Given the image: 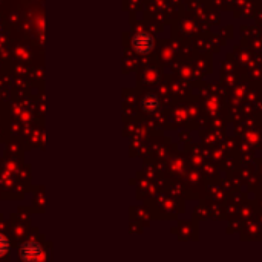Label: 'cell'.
Wrapping results in <instances>:
<instances>
[{
	"label": "cell",
	"instance_id": "obj_4",
	"mask_svg": "<svg viewBox=\"0 0 262 262\" xmlns=\"http://www.w3.org/2000/svg\"><path fill=\"white\" fill-rule=\"evenodd\" d=\"M8 248H9L8 239H6L3 235H0V256H3V255L8 252Z\"/></svg>",
	"mask_w": 262,
	"mask_h": 262
},
{
	"label": "cell",
	"instance_id": "obj_2",
	"mask_svg": "<svg viewBox=\"0 0 262 262\" xmlns=\"http://www.w3.org/2000/svg\"><path fill=\"white\" fill-rule=\"evenodd\" d=\"M43 255V250L41 247L34 242V241H29L26 244L21 245L20 248V256L21 259H26V261H36V259H40Z\"/></svg>",
	"mask_w": 262,
	"mask_h": 262
},
{
	"label": "cell",
	"instance_id": "obj_1",
	"mask_svg": "<svg viewBox=\"0 0 262 262\" xmlns=\"http://www.w3.org/2000/svg\"><path fill=\"white\" fill-rule=\"evenodd\" d=\"M154 45H155V41L147 32H138V34L132 39V48L138 54H149L152 49H154Z\"/></svg>",
	"mask_w": 262,
	"mask_h": 262
},
{
	"label": "cell",
	"instance_id": "obj_3",
	"mask_svg": "<svg viewBox=\"0 0 262 262\" xmlns=\"http://www.w3.org/2000/svg\"><path fill=\"white\" fill-rule=\"evenodd\" d=\"M160 107H161V103H160V100H158V97L149 94V95H146V97L143 98V109H144L146 112L155 114V112L160 111Z\"/></svg>",
	"mask_w": 262,
	"mask_h": 262
}]
</instances>
